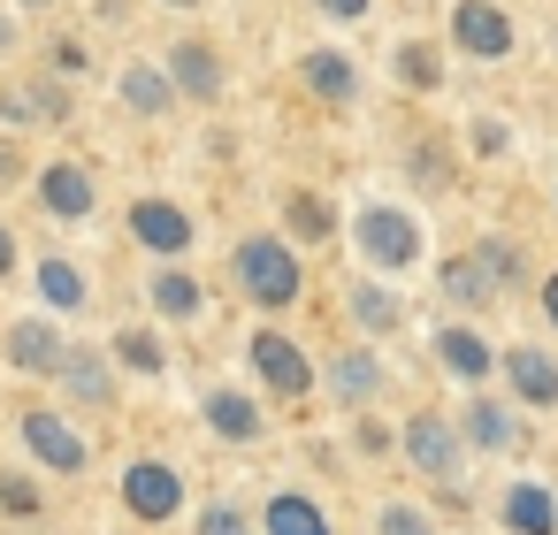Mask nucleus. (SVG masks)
Returning a JSON list of instances; mask_svg holds the SVG:
<instances>
[{"label": "nucleus", "instance_id": "20", "mask_svg": "<svg viewBox=\"0 0 558 535\" xmlns=\"http://www.w3.org/2000/svg\"><path fill=\"white\" fill-rule=\"evenodd\" d=\"M375 382H383V367H375L367 352H344V360L329 367V390H337L344 405H360V398H375Z\"/></svg>", "mask_w": 558, "mask_h": 535}, {"label": "nucleus", "instance_id": "9", "mask_svg": "<svg viewBox=\"0 0 558 535\" xmlns=\"http://www.w3.org/2000/svg\"><path fill=\"white\" fill-rule=\"evenodd\" d=\"M177 497H184V482H177L161 459H138V466L123 474V504H131L138 520H169V512H177Z\"/></svg>", "mask_w": 558, "mask_h": 535}, {"label": "nucleus", "instance_id": "17", "mask_svg": "<svg viewBox=\"0 0 558 535\" xmlns=\"http://www.w3.org/2000/svg\"><path fill=\"white\" fill-rule=\"evenodd\" d=\"M207 428H222L230 443H253V436H260V413H253V398H238V390H207Z\"/></svg>", "mask_w": 558, "mask_h": 535}, {"label": "nucleus", "instance_id": "36", "mask_svg": "<svg viewBox=\"0 0 558 535\" xmlns=\"http://www.w3.org/2000/svg\"><path fill=\"white\" fill-rule=\"evenodd\" d=\"M474 154H505V123H474Z\"/></svg>", "mask_w": 558, "mask_h": 535}, {"label": "nucleus", "instance_id": "21", "mask_svg": "<svg viewBox=\"0 0 558 535\" xmlns=\"http://www.w3.org/2000/svg\"><path fill=\"white\" fill-rule=\"evenodd\" d=\"M268 535H329L314 497H268Z\"/></svg>", "mask_w": 558, "mask_h": 535}, {"label": "nucleus", "instance_id": "4", "mask_svg": "<svg viewBox=\"0 0 558 535\" xmlns=\"http://www.w3.org/2000/svg\"><path fill=\"white\" fill-rule=\"evenodd\" d=\"M32 199H39V215H54V222H85V215L100 207V184H93V169H77V161H47V169L32 177Z\"/></svg>", "mask_w": 558, "mask_h": 535}, {"label": "nucleus", "instance_id": "28", "mask_svg": "<svg viewBox=\"0 0 558 535\" xmlns=\"http://www.w3.org/2000/svg\"><path fill=\"white\" fill-rule=\"evenodd\" d=\"M291 230H299V238H329V230H337V215H329L314 192H291Z\"/></svg>", "mask_w": 558, "mask_h": 535}, {"label": "nucleus", "instance_id": "24", "mask_svg": "<svg viewBox=\"0 0 558 535\" xmlns=\"http://www.w3.org/2000/svg\"><path fill=\"white\" fill-rule=\"evenodd\" d=\"M116 360H123V367H138V375H161V367H169V352H161V337H154V329H123V337H116Z\"/></svg>", "mask_w": 558, "mask_h": 535}, {"label": "nucleus", "instance_id": "12", "mask_svg": "<svg viewBox=\"0 0 558 535\" xmlns=\"http://www.w3.org/2000/svg\"><path fill=\"white\" fill-rule=\"evenodd\" d=\"M253 367L268 375V390H276V398H299V390L314 382V375H306V360H299V344H291V337H268V329L253 337Z\"/></svg>", "mask_w": 558, "mask_h": 535}, {"label": "nucleus", "instance_id": "27", "mask_svg": "<svg viewBox=\"0 0 558 535\" xmlns=\"http://www.w3.org/2000/svg\"><path fill=\"white\" fill-rule=\"evenodd\" d=\"M474 268H482V283H489V291H512V283H520V253H512V245H497V238L474 253Z\"/></svg>", "mask_w": 558, "mask_h": 535}, {"label": "nucleus", "instance_id": "13", "mask_svg": "<svg viewBox=\"0 0 558 535\" xmlns=\"http://www.w3.org/2000/svg\"><path fill=\"white\" fill-rule=\"evenodd\" d=\"M169 70H177L169 93H184V100H215V93H222V62H215L199 39H184V47L169 54Z\"/></svg>", "mask_w": 558, "mask_h": 535}, {"label": "nucleus", "instance_id": "40", "mask_svg": "<svg viewBox=\"0 0 558 535\" xmlns=\"http://www.w3.org/2000/svg\"><path fill=\"white\" fill-rule=\"evenodd\" d=\"M9 9H16V16H47V9H54V0H9Z\"/></svg>", "mask_w": 558, "mask_h": 535}, {"label": "nucleus", "instance_id": "41", "mask_svg": "<svg viewBox=\"0 0 558 535\" xmlns=\"http://www.w3.org/2000/svg\"><path fill=\"white\" fill-rule=\"evenodd\" d=\"M543 314H550V321H558V276H550V283H543Z\"/></svg>", "mask_w": 558, "mask_h": 535}, {"label": "nucleus", "instance_id": "32", "mask_svg": "<svg viewBox=\"0 0 558 535\" xmlns=\"http://www.w3.org/2000/svg\"><path fill=\"white\" fill-rule=\"evenodd\" d=\"M47 62H54V77H62V85H77V77H85V70H93V62H85V47H77V39H54V47H47Z\"/></svg>", "mask_w": 558, "mask_h": 535}, {"label": "nucleus", "instance_id": "15", "mask_svg": "<svg viewBox=\"0 0 558 535\" xmlns=\"http://www.w3.org/2000/svg\"><path fill=\"white\" fill-rule=\"evenodd\" d=\"M505 527H512V535H550V527H558V504H550V489H535V482L505 489Z\"/></svg>", "mask_w": 558, "mask_h": 535}, {"label": "nucleus", "instance_id": "29", "mask_svg": "<svg viewBox=\"0 0 558 535\" xmlns=\"http://www.w3.org/2000/svg\"><path fill=\"white\" fill-rule=\"evenodd\" d=\"M352 314H360L367 329H398V314H405V306H398V299H383L375 283H360V291H352Z\"/></svg>", "mask_w": 558, "mask_h": 535}, {"label": "nucleus", "instance_id": "42", "mask_svg": "<svg viewBox=\"0 0 558 535\" xmlns=\"http://www.w3.org/2000/svg\"><path fill=\"white\" fill-rule=\"evenodd\" d=\"M169 9H199V0H169Z\"/></svg>", "mask_w": 558, "mask_h": 535}, {"label": "nucleus", "instance_id": "1", "mask_svg": "<svg viewBox=\"0 0 558 535\" xmlns=\"http://www.w3.org/2000/svg\"><path fill=\"white\" fill-rule=\"evenodd\" d=\"M0 123H16V131H54L70 123V85L54 70H32L16 85H0Z\"/></svg>", "mask_w": 558, "mask_h": 535}, {"label": "nucleus", "instance_id": "22", "mask_svg": "<svg viewBox=\"0 0 558 535\" xmlns=\"http://www.w3.org/2000/svg\"><path fill=\"white\" fill-rule=\"evenodd\" d=\"M169 100H177V93H169V77H161V70H146V62H138V70H123V108H138V115H161Z\"/></svg>", "mask_w": 558, "mask_h": 535}, {"label": "nucleus", "instance_id": "8", "mask_svg": "<svg viewBox=\"0 0 558 535\" xmlns=\"http://www.w3.org/2000/svg\"><path fill=\"white\" fill-rule=\"evenodd\" d=\"M360 253H367L375 268H405V260L421 253V230H413L405 215H390V207H367V215H360Z\"/></svg>", "mask_w": 558, "mask_h": 535}, {"label": "nucleus", "instance_id": "19", "mask_svg": "<svg viewBox=\"0 0 558 535\" xmlns=\"http://www.w3.org/2000/svg\"><path fill=\"white\" fill-rule=\"evenodd\" d=\"M306 85H314L322 100H337V108L360 93V77H352V62H344V54H306Z\"/></svg>", "mask_w": 558, "mask_h": 535}, {"label": "nucleus", "instance_id": "30", "mask_svg": "<svg viewBox=\"0 0 558 535\" xmlns=\"http://www.w3.org/2000/svg\"><path fill=\"white\" fill-rule=\"evenodd\" d=\"M444 299H459V306H474V299H489V283H482V268H474V260H451V268H444Z\"/></svg>", "mask_w": 558, "mask_h": 535}, {"label": "nucleus", "instance_id": "14", "mask_svg": "<svg viewBox=\"0 0 558 535\" xmlns=\"http://www.w3.org/2000/svg\"><path fill=\"white\" fill-rule=\"evenodd\" d=\"M505 375H512V390H520L527 405H558V360H550V352H527V344H520V352L505 360Z\"/></svg>", "mask_w": 558, "mask_h": 535}, {"label": "nucleus", "instance_id": "16", "mask_svg": "<svg viewBox=\"0 0 558 535\" xmlns=\"http://www.w3.org/2000/svg\"><path fill=\"white\" fill-rule=\"evenodd\" d=\"M405 451H413L421 474H451V466H459V443H451L444 421H413V428H405Z\"/></svg>", "mask_w": 558, "mask_h": 535}, {"label": "nucleus", "instance_id": "38", "mask_svg": "<svg viewBox=\"0 0 558 535\" xmlns=\"http://www.w3.org/2000/svg\"><path fill=\"white\" fill-rule=\"evenodd\" d=\"M16 177H24V154H16L9 138H0V184H16Z\"/></svg>", "mask_w": 558, "mask_h": 535}, {"label": "nucleus", "instance_id": "26", "mask_svg": "<svg viewBox=\"0 0 558 535\" xmlns=\"http://www.w3.org/2000/svg\"><path fill=\"white\" fill-rule=\"evenodd\" d=\"M466 436H474V443H489V451H497V443H520L512 413H505V405H489V398H482V405L466 413Z\"/></svg>", "mask_w": 558, "mask_h": 535}, {"label": "nucleus", "instance_id": "23", "mask_svg": "<svg viewBox=\"0 0 558 535\" xmlns=\"http://www.w3.org/2000/svg\"><path fill=\"white\" fill-rule=\"evenodd\" d=\"M154 306H161V314H169V321H192V314H199V306H207V291H199V283H192V276H184V268H169V276H161V283H154Z\"/></svg>", "mask_w": 558, "mask_h": 535}, {"label": "nucleus", "instance_id": "25", "mask_svg": "<svg viewBox=\"0 0 558 535\" xmlns=\"http://www.w3.org/2000/svg\"><path fill=\"white\" fill-rule=\"evenodd\" d=\"M0 512H9V520H39L47 512V489L32 474H0Z\"/></svg>", "mask_w": 558, "mask_h": 535}, {"label": "nucleus", "instance_id": "33", "mask_svg": "<svg viewBox=\"0 0 558 535\" xmlns=\"http://www.w3.org/2000/svg\"><path fill=\"white\" fill-rule=\"evenodd\" d=\"M383 535H428V520H421L413 504H390V512H383Z\"/></svg>", "mask_w": 558, "mask_h": 535}, {"label": "nucleus", "instance_id": "35", "mask_svg": "<svg viewBox=\"0 0 558 535\" xmlns=\"http://www.w3.org/2000/svg\"><path fill=\"white\" fill-rule=\"evenodd\" d=\"M16 253H24V245H16V230H9V222H0V283H9V276H16Z\"/></svg>", "mask_w": 558, "mask_h": 535}, {"label": "nucleus", "instance_id": "3", "mask_svg": "<svg viewBox=\"0 0 558 535\" xmlns=\"http://www.w3.org/2000/svg\"><path fill=\"white\" fill-rule=\"evenodd\" d=\"M16 436H24V451L39 459V466H54V474H85V436L62 421V413H47V405H24V421H16Z\"/></svg>", "mask_w": 558, "mask_h": 535}, {"label": "nucleus", "instance_id": "39", "mask_svg": "<svg viewBox=\"0 0 558 535\" xmlns=\"http://www.w3.org/2000/svg\"><path fill=\"white\" fill-rule=\"evenodd\" d=\"M322 9H329V16H344V24H352V16H367V0H322Z\"/></svg>", "mask_w": 558, "mask_h": 535}, {"label": "nucleus", "instance_id": "5", "mask_svg": "<svg viewBox=\"0 0 558 535\" xmlns=\"http://www.w3.org/2000/svg\"><path fill=\"white\" fill-rule=\"evenodd\" d=\"M47 382H62V398H70V405H93V413H108V405H116L108 352H93V344H62V360H54V375H47Z\"/></svg>", "mask_w": 558, "mask_h": 535}, {"label": "nucleus", "instance_id": "31", "mask_svg": "<svg viewBox=\"0 0 558 535\" xmlns=\"http://www.w3.org/2000/svg\"><path fill=\"white\" fill-rule=\"evenodd\" d=\"M398 77H405L413 93H428V85H436L444 70H436V54H428V47H405V54H398Z\"/></svg>", "mask_w": 558, "mask_h": 535}, {"label": "nucleus", "instance_id": "18", "mask_svg": "<svg viewBox=\"0 0 558 535\" xmlns=\"http://www.w3.org/2000/svg\"><path fill=\"white\" fill-rule=\"evenodd\" d=\"M436 352H444V367H451L459 382H482V375H489V344H482L474 329H444Z\"/></svg>", "mask_w": 558, "mask_h": 535}, {"label": "nucleus", "instance_id": "6", "mask_svg": "<svg viewBox=\"0 0 558 535\" xmlns=\"http://www.w3.org/2000/svg\"><path fill=\"white\" fill-rule=\"evenodd\" d=\"M0 352H9V367H16V375L47 382V375H54V360H62V329H54L47 314H16L9 329H0Z\"/></svg>", "mask_w": 558, "mask_h": 535}, {"label": "nucleus", "instance_id": "10", "mask_svg": "<svg viewBox=\"0 0 558 535\" xmlns=\"http://www.w3.org/2000/svg\"><path fill=\"white\" fill-rule=\"evenodd\" d=\"M459 47L466 54H512V16L497 9V0H459Z\"/></svg>", "mask_w": 558, "mask_h": 535}, {"label": "nucleus", "instance_id": "2", "mask_svg": "<svg viewBox=\"0 0 558 535\" xmlns=\"http://www.w3.org/2000/svg\"><path fill=\"white\" fill-rule=\"evenodd\" d=\"M238 283H245L260 306H291V299H299V260H291L276 238H245V245H238Z\"/></svg>", "mask_w": 558, "mask_h": 535}, {"label": "nucleus", "instance_id": "37", "mask_svg": "<svg viewBox=\"0 0 558 535\" xmlns=\"http://www.w3.org/2000/svg\"><path fill=\"white\" fill-rule=\"evenodd\" d=\"M16 39H24V24H16V9H0V62L16 54Z\"/></svg>", "mask_w": 558, "mask_h": 535}, {"label": "nucleus", "instance_id": "7", "mask_svg": "<svg viewBox=\"0 0 558 535\" xmlns=\"http://www.w3.org/2000/svg\"><path fill=\"white\" fill-rule=\"evenodd\" d=\"M131 238L146 245V253H192V215L177 207V199H131Z\"/></svg>", "mask_w": 558, "mask_h": 535}, {"label": "nucleus", "instance_id": "11", "mask_svg": "<svg viewBox=\"0 0 558 535\" xmlns=\"http://www.w3.org/2000/svg\"><path fill=\"white\" fill-rule=\"evenodd\" d=\"M32 283H39V299H47L54 314H85V268H77L70 253H39V260H32Z\"/></svg>", "mask_w": 558, "mask_h": 535}, {"label": "nucleus", "instance_id": "34", "mask_svg": "<svg viewBox=\"0 0 558 535\" xmlns=\"http://www.w3.org/2000/svg\"><path fill=\"white\" fill-rule=\"evenodd\" d=\"M199 535H245V520H238V512H230V504H215V512H207V520H199Z\"/></svg>", "mask_w": 558, "mask_h": 535}]
</instances>
